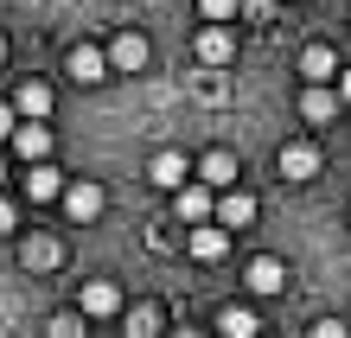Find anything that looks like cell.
Returning a JSON list of instances; mask_svg holds the SVG:
<instances>
[{
	"label": "cell",
	"mask_w": 351,
	"mask_h": 338,
	"mask_svg": "<svg viewBox=\"0 0 351 338\" xmlns=\"http://www.w3.org/2000/svg\"><path fill=\"white\" fill-rule=\"evenodd\" d=\"M250 287H256V293H281V287H287V268H281L275 256H256V262H250Z\"/></svg>",
	"instance_id": "18"
},
{
	"label": "cell",
	"mask_w": 351,
	"mask_h": 338,
	"mask_svg": "<svg viewBox=\"0 0 351 338\" xmlns=\"http://www.w3.org/2000/svg\"><path fill=\"white\" fill-rule=\"evenodd\" d=\"M211 217H217L223 230H250V224H256V198L237 192V185H223V198L211 204Z\"/></svg>",
	"instance_id": "5"
},
{
	"label": "cell",
	"mask_w": 351,
	"mask_h": 338,
	"mask_svg": "<svg viewBox=\"0 0 351 338\" xmlns=\"http://www.w3.org/2000/svg\"><path fill=\"white\" fill-rule=\"evenodd\" d=\"M0 58H7V45H0Z\"/></svg>",
	"instance_id": "28"
},
{
	"label": "cell",
	"mask_w": 351,
	"mask_h": 338,
	"mask_svg": "<svg viewBox=\"0 0 351 338\" xmlns=\"http://www.w3.org/2000/svg\"><path fill=\"white\" fill-rule=\"evenodd\" d=\"M230 58H237V38H230V26H223V19H211V26H204L198 32V64H230Z\"/></svg>",
	"instance_id": "7"
},
{
	"label": "cell",
	"mask_w": 351,
	"mask_h": 338,
	"mask_svg": "<svg viewBox=\"0 0 351 338\" xmlns=\"http://www.w3.org/2000/svg\"><path fill=\"white\" fill-rule=\"evenodd\" d=\"M58 204H64L77 224H96L109 198H102V185H96V179H77V185H64V192H58Z\"/></svg>",
	"instance_id": "3"
},
{
	"label": "cell",
	"mask_w": 351,
	"mask_h": 338,
	"mask_svg": "<svg viewBox=\"0 0 351 338\" xmlns=\"http://www.w3.org/2000/svg\"><path fill=\"white\" fill-rule=\"evenodd\" d=\"M0 185H7V166H0Z\"/></svg>",
	"instance_id": "27"
},
{
	"label": "cell",
	"mask_w": 351,
	"mask_h": 338,
	"mask_svg": "<svg viewBox=\"0 0 351 338\" xmlns=\"http://www.w3.org/2000/svg\"><path fill=\"white\" fill-rule=\"evenodd\" d=\"M300 115H306V121H332V115H339V90H332V83H306Z\"/></svg>",
	"instance_id": "15"
},
{
	"label": "cell",
	"mask_w": 351,
	"mask_h": 338,
	"mask_svg": "<svg viewBox=\"0 0 351 338\" xmlns=\"http://www.w3.org/2000/svg\"><path fill=\"white\" fill-rule=\"evenodd\" d=\"M64 71H71L77 83H102V77H109V51H96V45H77V51L64 58Z\"/></svg>",
	"instance_id": "12"
},
{
	"label": "cell",
	"mask_w": 351,
	"mask_h": 338,
	"mask_svg": "<svg viewBox=\"0 0 351 338\" xmlns=\"http://www.w3.org/2000/svg\"><path fill=\"white\" fill-rule=\"evenodd\" d=\"M7 141H13V154L26 160V166H32V160H51V128H45V121H32V115H19Z\"/></svg>",
	"instance_id": "2"
},
{
	"label": "cell",
	"mask_w": 351,
	"mask_h": 338,
	"mask_svg": "<svg viewBox=\"0 0 351 338\" xmlns=\"http://www.w3.org/2000/svg\"><path fill=\"white\" fill-rule=\"evenodd\" d=\"M147 64V38L141 32H115L109 38V71H141Z\"/></svg>",
	"instance_id": "10"
},
{
	"label": "cell",
	"mask_w": 351,
	"mask_h": 338,
	"mask_svg": "<svg viewBox=\"0 0 351 338\" xmlns=\"http://www.w3.org/2000/svg\"><path fill=\"white\" fill-rule=\"evenodd\" d=\"M204 19H237V0H198Z\"/></svg>",
	"instance_id": "22"
},
{
	"label": "cell",
	"mask_w": 351,
	"mask_h": 338,
	"mask_svg": "<svg viewBox=\"0 0 351 338\" xmlns=\"http://www.w3.org/2000/svg\"><path fill=\"white\" fill-rule=\"evenodd\" d=\"M211 185H173V210H179V224H204L211 217Z\"/></svg>",
	"instance_id": "9"
},
{
	"label": "cell",
	"mask_w": 351,
	"mask_h": 338,
	"mask_svg": "<svg viewBox=\"0 0 351 338\" xmlns=\"http://www.w3.org/2000/svg\"><path fill=\"white\" fill-rule=\"evenodd\" d=\"M217 332H230V338H250V332H262V319H256L250 306H223V313H217Z\"/></svg>",
	"instance_id": "19"
},
{
	"label": "cell",
	"mask_w": 351,
	"mask_h": 338,
	"mask_svg": "<svg viewBox=\"0 0 351 338\" xmlns=\"http://www.w3.org/2000/svg\"><path fill=\"white\" fill-rule=\"evenodd\" d=\"M45 332H51V338H77V332H84V313H51Z\"/></svg>",
	"instance_id": "20"
},
{
	"label": "cell",
	"mask_w": 351,
	"mask_h": 338,
	"mask_svg": "<svg viewBox=\"0 0 351 338\" xmlns=\"http://www.w3.org/2000/svg\"><path fill=\"white\" fill-rule=\"evenodd\" d=\"M339 102H351V71H339Z\"/></svg>",
	"instance_id": "26"
},
{
	"label": "cell",
	"mask_w": 351,
	"mask_h": 338,
	"mask_svg": "<svg viewBox=\"0 0 351 338\" xmlns=\"http://www.w3.org/2000/svg\"><path fill=\"white\" fill-rule=\"evenodd\" d=\"M13 224H19V210H13L7 198H0V237H13Z\"/></svg>",
	"instance_id": "23"
},
{
	"label": "cell",
	"mask_w": 351,
	"mask_h": 338,
	"mask_svg": "<svg viewBox=\"0 0 351 338\" xmlns=\"http://www.w3.org/2000/svg\"><path fill=\"white\" fill-rule=\"evenodd\" d=\"M300 77H306V83H332V77H339L332 45H306V51H300Z\"/></svg>",
	"instance_id": "16"
},
{
	"label": "cell",
	"mask_w": 351,
	"mask_h": 338,
	"mask_svg": "<svg viewBox=\"0 0 351 338\" xmlns=\"http://www.w3.org/2000/svg\"><path fill=\"white\" fill-rule=\"evenodd\" d=\"M275 166H281V179H287V185H306V179L319 173V147H313V141H287Z\"/></svg>",
	"instance_id": "4"
},
{
	"label": "cell",
	"mask_w": 351,
	"mask_h": 338,
	"mask_svg": "<svg viewBox=\"0 0 351 338\" xmlns=\"http://www.w3.org/2000/svg\"><path fill=\"white\" fill-rule=\"evenodd\" d=\"M77 306H84V319H115V313H121V287L115 281H84Z\"/></svg>",
	"instance_id": "6"
},
{
	"label": "cell",
	"mask_w": 351,
	"mask_h": 338,
	"mask_svg": "<svg viewBox=\"0 0 351 338\" xmlns=\"http://www.w3.org/2000/svg\"><path fill=\"white\" fill-rule=\"evenodd\" d=\"M147 179L160 185V192H173V185H185V179H192V166H185V154H173V147H167V154H154Z\"/></svg>",
	"instance_id": "14"
},
{
	"label": "cell",
	"mask_w": 351,
	"mask_h": 338,
	"mask_svg": "<svg viewBox=\"0 0 351 338\" xmlns=\"http://www.w3.org/2000/svg\"><path fill=\"white\" fill-rule=\"evenodd\" d=\"M128 326H134V332H160V306H134Z\"/></svg>",
	"instance_id": "21"
},
{
	"label": "cell",
	"mask_w": 351,
	"mask_h": 338,
	"mask_svg": "<svg viewBox=\"0 0 351 338\" xmlns=\"http://www.w3.org/2000/svg\"><path fill=\"white\" fill-rule=\"evenodd\" d=\"M58 192H64V173H58L51 160H32V173H26V198H32V204H51Z\"/></svg>",
	"instance_id": "11"
},
{
	"label": "cell",
	"mask_w": 351,
	"mask_h": 338,
	"mask_svg": "<svg viewBox=\"0 0 351 338\" xmlns=\"http://www.w3.org/2000/svg\"><path fill=\"white\" fill-rule=\"evenodd\" d=\"M243 7H250L256 19H268V13H275V0H243Z\"/></svg>",
	"instance_id": "25"
},
{
	"label": "cell",
	"mask_w": 351,
	"mask_h": 338,
	"mask_svg": "<svg viewBox=\"0 0 351 338\" xmlns=\"http://www.w3.org/2000/svg\"><path fill=\"white\" fill-rule=\"evenodd\" d=\"M13 121H19V109H13V102H0V141L13 134Z\"/></svg>",
	"instance_id": "24"
},
{
	"label": "cell",
	"mask_w": 351,
	"mask_h": 338,
	"mask_svg": "<svg viewBox=\"0 0 351 338\" xmlns=\"http://www.w3.org/2000/svg\"><path fill=\"white\" fill-rule=\"evenodd\" d=\"M58 256H64V249H58L51 237H26V243H19V262H26L32 274H45V268H58Z\"/></svg>",
	"instance_id": "17"
},
{
	"label": "cell",
	"mask_w": 351,
	"mask_h": 338,
	"mask_svg": "<svg viewBox=\"0 0 351 338\" xmlns=\"http://www.w3.org/2000/svg\"><path fill=\"white\" fill-rule=\"evenodd\" d=\"M198 179L211 185V192H223V185H237V179H243V166H237L230 147H211V154L198 160Z\"/></svg>",
	"instance_id": "8"
},
{
	"label": "cell",
	"mask_w": 351,
	"mask_h": 338,
	"mask_svg": "<svg viewBox=\"0 0 351 338\" xmlns=\"http://www.w3.org/2000/svg\"><path fill=\"white\" fill-rule=\"evenodd\" d=\"M13 109H19V115H32V121H45V115H51V83L26 77V83L13 90Z\"/></svg>",
	"instance_id": "13"
},
{
	"label": "cell",
	"mask_w": 351,
	"mask_h": 338,
	"mask_svg": "<svg viewBox=\"0 0 351 338\" xmlns=\"http://www.w3.org/2000/svg\"><path fill=\"white\" fill-rule=\"evenodd\" d=\"M185 249H192L198 262H223V256H230V230H223L217 217H204V224L185 230Z\"/></svg>",
	"instance_id": "1"
}]
</instances>
